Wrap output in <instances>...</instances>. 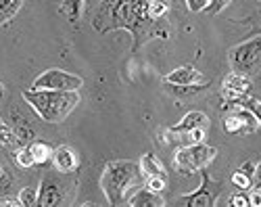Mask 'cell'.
Returning <instances> with one entry per match:
<instances>
[{
    "label": "cell",
    "instance_id": "7c38bea8",
    "mask_svg": "<svg viewBox=\"0 0 261 207\" xmlns=\"http://www.w3.org/2000/svg\"><path fill=\"white\" fill-rule=\"evenodd\" d=\"M50 163H53V168L57 172L71 174L80 168V157L71 147H67V144H59V147H55V151H53Z\"/></svg>",
    "mask_w": 261,
    "mask_h": 207
},
{
    "label": "cell",
    "instance_id": "d6a6232c",
    "mask_svg": "<svg viewBox=\"0 0 261 207\" xmlns=\"http://www.w3.org/2000/svg\"><path fill=\"white\" fill-rule=\"evenodd\" d=\"M9 186H11V176H9V172H7V170L0 168V191L9 189Z\"/></svg>",
    "mask_w": 261,
    "mask_h": 207
},
{
    "label": "cell",
    "instance_id": "7402d4cb",
    "mask_svg": "<svg viewBox=\"0 0 261 207\" xmlns=\"http://www.w3.org/2000/svg\"><path fill=\"white\" fill-rule=\"evenodd\" d=\"M15 163L19 165V168H34V165H36V161L32 157V151H30L28 144H23V147H19L15 151Z\"/></svg>",
    "mask_w": 261,
    "mask_h": 207
},
{
    "label": "cell",
    "instance_id": "cb8c5ba5",
    "mask_svg": "<svg viewBox=\"0 0 261 207\" xmlns=\"http://www.w3.org/2000/svg\"><path fill=\"white\" fill-rule=\"evenodd\" d=\"M148 13L153 19H165L169 15V3L167 0H150Z\"/></svg>",
    "mask_w": 261,
    "mask_h": 207
},
{
    "label": "cell",
    "instance_id": "9c48e42d",
    "mask_svg": "<svg viewBox=\"0 0 261 207\" xmlns=\"http://www.w3.org/2000/svg\"><path fill=\"white\" fill-rule=\"evenodd\" d=\"M65 201V191L63 184L59 182L57 176H44L38 186V203L36 207H57Z\"/></svg>",
    "mask_w": 261,
    "mask_h": 207
},
{
    "label": "cell",
    "instance_id": "30bf717a",
    "mask_svg": "<svg viewBox=\"0 0 261 207\" xmlns=\"http://www.w3.org/2000/svg\"><path fill=\"white\" fill-rule=\"evenodd\" d=\"M251 90H253V82L249 80V75L236 73V71H230L222 82V96L228 102H234V100L243 98V96H249Z\"/></svg>",
    "mask_w": 261,
    "mask_h": 207
},
{
    "label": "cell",
    "instance_id": "6da1fadb",
    "mask_svg": "<svg viewBox=\"0 0 261 207\" xmlns=\"http://www.w3.org/2000/svg\"><path fill=\"white\" fill-rule=\"evenodd\" d=\"M150 0H100L92 28L98 34L125 30L134 36V50L153 38H169L165 19H153L148 13Z\"/></svg>",
    "mask_w": 261,
    "mask_h": 207
},
{
    "label": "cell",
    "instance_id": "ac0fdd59",
    "mask_svg": "<svg viewBox=\"0 0 261 207\" xmlns=\"http://www.w3.org/2000/svg\"><path fill=\"white\" fill-rule=\"evenodd\" d=\"M59 13L69 19V23H77L84 13V0H63Z\"/></svg>",
    "mask_w": 261,
    "mask_h": 207
},
{
    "label": "cell",
    "instance_id": "836d02e7",
    "mask_svg": "<svg viewBox=\"0 0 261 207\" xmlns=\"http://www.w3.org/2000/svg\"><path fill=\"white\" fill-rule=\"evenodd\" d=\"M19 205H21L19 197L17 199H0V207H19Z\"/></svg>",
    "mask_w": 261,
    "mask_h": 207
},
{
    "label": "cell",
    "instance_id": "83f0119b",
    "mask_svg": "<svg viewBox=\"0 0 261 207\" xmlns=\"http://www.w3.org/2000/svg\"><path fill=\"white\" fill-rule=\"evenodd\" d=\"M230 3H232V0H209L205 13H207V15H220L224 9L230 7Z\"/></svg>",
    "mask_w": 261,
    "mask_h": 207
},
{
    "label": "cell",
    "instance_id": "8fae6325",
    "mask_svg": "<svg viewBox=\"0 0 261 207\" xmlns=\"http://www.w3.org/2000/svg\"><path fill=\"white\" fill-rule=\"evenodd\" d=\"M7 117H9V126L15 130V134H17V140L21 142V144H28V142H32V140H36V128H34V123L25 117V113L21 111L19 107H15V105H9L7 107Z\"/></svg>",
    "mask_w": 261,
    "mask_h": 207
},
{
    "label": "cell",
    "instance_id": "9a60e30c",
    "mask_svg": "<svg viewBox=\"0 0 261 207\" xmlns=\"http://www.w3.org/2000/svg\"><path fill=\"white\" fill-rule=\"evenodd\" d=\"M127 205H132V207H163L165 199L161 197V193L150 191L146 186H138V191L134 195H129Z\"/></svg>",
    "mask_w": 261,
    "mask_h": 207
},
{
    "label": "cell",
    "instance_id": "f546056e",
    "mask_svg": "<svg viewBox=\"0 0 261 207\" xmlns=\"http://www.w3.org/2000/svg\"><path fill=\"white\" fill-rule=\"evenodd\" d=\"M228 205H232V207H249V197L243 195V193L232 195L230 201H228Z\"/></svg>",
    "mask_w": 261,
    "mask_h": 207
},
{
    "label": "cell",
    "instance_id": "f1b7e54d",
    "mask_svg": "<svg viewBox=\"0 0 261 207\" xmlns=\"http://www.w3.org/2000/svg\"><path fill=\"white\" fill-rule=\"evenodd\" d=\"M184 3H186V9L190 13H205L209 0H184Z\"/></svg>",
    "mask_w": 261,
    "mask_h": 207
},
{
    "label": "cell",
    "instance_id": "ba28073f",
    "mask_svg": "<svg viewBox=\"0 0 261 207\" xmlns=\"http://www.w3.org/2000/svg\"><path fill=\"white\" fill-rule=\"evenodd\" d=\"M259 126L261 123L257 117L245 107H234V111L224 117V130L228 134H253L259 130Z\"/></svg>",
    "mask_w": 261,
    "mask_h": 207
},
{
    "label": "cell",
    "instance_id": "4fadbf2b",
    "mask_svg": "<svg viewBox=\"0 0 261 207\" xmlns=\"http://www.w3.org/2000/svg\"><path fill=\"white\" fill-rule=\"evenodd\" d=\"M163 80H165V84H171V86H190V84H201V82H205V75L190 65H182V67H176L173 71H169Z\"/></svg>",
    "mask_w": 261,
    "mask_h": 207
},
{
    "label": "cell",
    "instance_id": "d6986e66",
    "mask_svg": "<svg viewBox=\"0 0 261 207\" xmlns=\"http://www.w3.org/2000/svg\"><path fill=\"white\" fill-rule=\"evenodd\" d=\"M25 0H0V25H7L21 11Z\"/></svg>",
    "mask_w": 261,
    "mask_h": 207
},
{
    "label": "cell",
    "instance_id": "5b68a950",
    "mask_svg": "<svg viewBox=\"0 0 261 207\" xmlns=\"http://www.w3.org/2000/svg\"><path fill=\"white\" fill-rule=\"evenodd\" d=\"M217 157V149L209 147L203 142H194V144H186L180 147L173 155V163H176V170L180 174H197L203 168H209V163Z\"/></svg>",
    "mask_w": 261,
    "mask_h": 207
},
{
    "label": "cell",
    "instance_id": "2e32d148",
    "mask_svg": "<svg viewBox=\"0 0 261 207\" xmlns=\"http://www.w3.org/2000/svg\"><path fill=\"white\" fill-rule=\"evenodd\" d=\"M138 165H140L144 178H153V176L167 178V172H165V168H163V163H161V159H159L155 153H144V155L140 157Z\"/></svg>",
    "mask_w": 261,
    "mask_h": 207
},
{
    "label": "cell",
    "instance_id": "ffe728a7",
    "mask_svg": "<svg viewBox=\"0 0 261 207\" xmlns=\"http://www.w3.org/2000/svg\"><path fill=\"white\" fill-rule=\"evenodd\" d=\"M232 107H245V109H249L257 117V121L261 123V100H257L255 96H243V98H238V100L232 102Z\"/></svg>",
    "mask_w": 261,
    "mask_h": 207
},
{
    "label": "cell",
    "instance_id": "e575fe53",
    "mask_svg": "<svg viewBox=\"0 0 261 207\" xmlns=\"http://www.w3.org/2000/svg\"><path fill=\"white\" fill-rule=\"evenodd\" d=\"M253 186H261V161L257 163V172H255V184Z\"/></svg>",
    "mask_w": 261,
    "mask_h": 207
},
{
    "label": "cell",
    "instance_id": "5bb4252c",
    "mask_svg": "<svg viewBox=\"0 0 261 207\" xmlns=\"http://www.w3.org/2000/svg\"><path fill=\"white\" fill-rule=\"evenodd\" d=\"M211 126V119L207 117V113H203V111H188L176 126H171V128H167L169 132H190V130H197V128H203V130H207Z\"/></svg>",
    "mask_w": 261,
    "mask_h": 207
},
{
    "label": "cell",
    "instance_id": "d4e9b609",
    "mask_svg": "<svg viewBox=\"0 0 261 207\" xmlns=\"http://www.w3.org/2000/svg\"><path fill=\"white\" fill-rule=\"evenodd\" d=\"M15 142H19L15 130L9 126V123H5L3 119H0V147H11V144H15Z\"/></svg>",
    "mask_w": 261,
    "mask_h": 207
},
{
    "label": "cell",
    "instance_id": "7a4b0ae2",
    "mask_svg": "<svg viewBox=\"0 0 261 207\" xmlns=\"http://www.w3.org/2000/svg\"><path fill=\"white\" fill-rule=\"evenodd\" d=\"M144 174L140 165L127 159L109 161L100 174V191L107 197V203L111 207L127 205L129 191L144 184Z\"/></svg>",
    "mask_w": 261,
    "mask_h": 207
},
{
    "label": "cell",
    "instance_id": "1f68e13d",
    "mask_svg": "<svg viewBox=\"0 0 261 207\" xmlns=\"http://www.w3.org/2000/svg\"><path fill=\"white\" fill-rule=\"evenodd\" d=\"M238 170H241V172H245L247 176H251L253 180H255V172H257V163H253V161H245L243 165H241V168H238Z\"/></svg>",
    "mask_w": 261,
    "mask_h": 207
},
{
    "label": "cell",
    "instance_id": "d590c367",
    "mask_svg": "<svg viewBox=\"0 0 261 207\" xmlns=\"http://www.w3.org/2000/svg\"><path fill=\"white\" fill-rule=\"evenodd\" d=\"M3 92H5V88H3V84H0V96H3Z\"/></svg>",
    "mask_w": 261,
    "mask_h": 207
},
{
    "label": "cell",
    "instance_id": "8992f818",
    "mask_svg": "<svg viewBox=\"0 0 261 207\" xmlns=\"http://www.w3.org/2000/svg\"><path fill=\"white\" fill-rule=\"evenodd\" d=\"M82 86L84 80L80 75L63 69H46L32 84L34 90H82Z\"/></svg>",
    "mask_w": 261,
    "mask_h": 207
},
{
    "label": "cell",
    "instance_id": "44dd1931",
    "mask_svg": "<svg viewBox=\"0 0 261 207\" xmlns=\"http://www.w3.org/2000/svg\"><path fill=\"white\" fill-rule=\"evenodd\" d=\"M207 86H209V82L205 80V82H201V84H190V86H171V84H167V90L171 94H176V96H190V94H197V92L205 90Z\"/></svg>",
    "mask_w": 261,
    "mask_h": 207
},
{
    "label": "cell",
    "instance_id": "4dcf8cb0",
    "mask_svg": "<svg viewBox=\"0 0 261 207\" xmlns=\"http://www.w3.org/2000/svg\"><path fill=\"white\" fill-rule=\"evenodd\" d=\"M247 197H249V205L251 207H261V189L259 186H253Z\"/></svg>",
    "mask_w": 261,
    "mask_h": 207
},
{
    "label": "cell",
    "instance_id": "277c9868",
    "mask_svg": "<svg viewBox=\"0 0 261 207\" xmlns=\"http://www.w3.org/2000/svg\"><path fill=\"white\" fill-rule=\"evenodd\" d=\"M228 59H230L232 71L249 75V77L257 75L261 71V34L236 44L230 50Z\"/></svg>",
    "mask_w": 261,
    "mask_h": 207
},
{
    "label": "cell",
    "instance_id": "8d00e7d4",
    "mask_svg": "<svg viewBox=\"0 0 261 207\" xmlns=\"http://www.w3.org/2000/svg\"><path fill=\"white\" fill-rule=\"evenodd\" d=\"M167 3H178V0H167Z\"/></svg>",
    "mask_w": 261,
    "mask_h": 207
},
{
    "label": "cell",
    "instance_id": "484cf974",
    "mask_svg": "<svg viewBox=\"0 0 261 207\" xmlns=\"http://www.w3.org/2000/svg\"><path fill=\"white\" fill-rule=\"evenodd\" d=\"M232 184H236L238 189H243V191H249V189H253V184H255V180L251 178V176H247L245 172H241V170H236L234 174H232Z\"/></svg>",
    "mask_w": 261,
    "mask_h": 207
},
{
    "label": "cell",
    "instance_id": "52a82bcc",
    "mask_svg": "<svg viewBox=\"0 0 261 207\" xmlns=\"http://www.w3.org/2000/svg\"><path fill=\"white\" fill-rule=\"evenodd\" d=\"M217 201V189H211V178L207 168L201 170V186L194 193L184 195L182 199L176 201V205H184V207H213Z\"/></svg>",
    "mask_w": 261,
    "mask_h": 207
},
{
    "label": "cell",
    "instance_id": "603a6c76",
    "mask_svg": "<svg viewBox=\"0 0 261 207\" xmlns=\"http://www.w3.org/2000/svg\"><path fill=\"white\" fill-rule=\"evenodd\" d=\"M17 197H19V201H21V205H23V207H36V203H38V189H36V186H23Z\"/></svg>",
    "mask_w": 261,
    "mask_h": 207
},
{
    "label": "cell",
    "instance_id": "4316f807",
    "mask_svg": "<svg viewBox=\"0 0 261 207\" xmlns=\"http://www.w3.org/2000/svg\"><path fill=\"white\" fill-rule=\"evenodd\" d=\"M144 186L155 193H163L165 186H167V178H159V176H153V178H146L144 180Z\"/></svg>",
    "mask_w": 261,
    "mask_h": 207
},
{
    "label": "cell",
    "instance_id": "e0dca14e",
    "mask_svg": "<svg viewBox=\"0 0 261 207\" xmlns=\"http://www.w3.org/2000/svg\"><path fill=\"white\" fill-rule=\"evenodd\" d=\"M28 147H30V151H32V157H34V161H36V165H46V163H50V159H53V144H48V142H44V140H32V142H28Z\"/></svg>",
    "mask_w": 261,
    "mask_h": 207
},
{
    "label": "cell",
    "instance_id": "3957f363",
    "mask_svg": "<svg viewBox=\"0 0 261 207\" xmlns=\"http://www.w3.org/2000/svg\"><path fill=\"white\" fill-rule=\"evenodd\" d=\"M23 100L32 111L48 123L65 121L80 102V90H34L28 88L21 92Z\"/></svg>",
    "mask_w": 261,
    "mask_h": 207
}]
</instances>
